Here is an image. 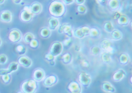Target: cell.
<instances>
[{
	"mask_svg": "<svg viewBox=\"0 0 132 93\" xmlns=\"http://www.w3.org/2000/svg\"><path fill=\"white\" fill-rule=\"evenodd\" d=\"M51 32L52 31H51L49 28H47V27H45V28H43L41 30L40 34H41V36L43 37V38H48L51 36Z\"/></svg>",
	"mask_w": 132,
	"mask_h": 93,
	"instance_id": "f1b7e54d",
	"label": "cell"
},
{
	"mask_svg": "<svg viewBox=\"0 0 132 93\" xmlns=\"http://www.w3.org/2000/svg\"><path fill=\"white\" fill-rule=\"evenodd\" d=\"M34 39H35V36L31 33H27L23 36V41L25 43H27V44H30Z\"/></svg>",
	"mask_w": 132,
	"mask_h": 93,
	"instance_id": "4316f807",
	"label": "cell"
},
{
	"mask_svg": "<svg viewBox=\"0 0 132 93\" xmlns=\"http://www.w3.org/2000/svg\"><path fill=\"white\" fill-rule=\"evenodd\" d=\"M34 14L31 11L30 6H25L20 14V19L24 22H28L33 19Z\"/></svg>",
	"mask_w": 132,
	"mask_h": 93,
	"instance_id": "5b68a950",
	"label": "cell"
},
{
	"mask_svg": "<svg viewBox=\"0 0 132 93\" xmlns=\"http://www.w3.org/2000/svg\"><path fill=\"white\" fill-rule=\"evenodd\" d=\"M90 30V28L87 26L76 29L75 31H73V36L79 39H84L86 37L89 36Z\"/></svg>",
	"mask_w": 132,
	"mask_h": 93,
	"instance_id": "277c9868",
	"label": "cell"
},
{
	"mask_svg": "<svg viewBox=\"0 0 132 93\" xmlns=\"http://www.w3.org/2000/svg\"><path fill=\"white\" fill-rule=\"evenodd\" d=\"M100 35V31L97 28H92L90 30L89 36L92 37V38H96Z\"/></svg>",
	"mask_w": 132,
	"mask_h": 93,
	"instance_id": "1f68e13d",
	"label": "cell"
},
{
	"mask_svg": "<svg viewBox=\"0 0 132 93\" xmlns=\"http://www.w3.org/2000/svg\"><path fill=\"white\" fill-rule=\"evenodd\" d=\"M80 64L84 67H88L90 66V62L88 61V60H82L80 62Z\"/></svg>",
	"mask_w": 132,
	"mask_h": 93,
	"instance_id": "f35d334b",
	"label": "cell"
},
{
	"mask_svg": "<svg viewBox=\"0 0 132 93\" xmlns=\"http://www.w3.org/2000/svg\"><path fill=\"white\" fill-rule=\"evenodd\" d=\"M127 73L125 72V70L123 69H119V70H117L114 74L113 75V77H112V78L115 81H117V82H119V81H120L125 77L126 76Z\"/></svg>",
	"mask_w": 132,
	"mask_h": 93,
	"instance_id": "2e32d148",
	"label": "cell"
},
{
	"mask_svg": "<svg viewBox=\"0 0 132 93\" xmlns=\"http://www.w3.org/2000/svg\"><path fill=\"white\" fill-rule=\"evenodd\" d=\"M22 39V34L20 31L17 29H14L11 30L9 34V41L12 42L16 43L20 42Z\"/></svg>",
	"mask_w": 132,
	"mask_h": 93,
	"instance_id": "9c48e42d",
	"label": "cell"
},
{
	"mask_svg": "<svg viewBox=\"0 0 132 93\" xmlns=\"http://www.w3.org/2000/svg\"><path fill=\"white\" fill-rule=\"evenodd\" d=\"M19 65H21L22 66L25 68H30L31 67L33 64V61L30 58L26 56H21L18 60V62Z\"/></svg>",
	"mask_w": 132,
	"mask_h": 93,
	"instance_id": "7c38bea8",
	"label": "cell"
},
{
	"mask_svg": "<svg viewBox=\"0 0 132 93\" xmlns=\"http://www.w3.org/2000/svg\"><path fill=\"white\" fill-rule=\"evenodd\" d=\"M115 51H116V50H115V49H114V46H110V47H109L108 49H106V50L103 52H105V53H106L110 54V55H112V54L115 53Z\"/></svg>",
	"mask_w": 132,
	"mask_h": 93,
	"instance_id": "d590c367",
	"label": "cell"
},
{
	"mask_svg": "<svg viewBox=\"0 0 132 93\" xmlns=\"http://www.w3.org/2000/svg\"><path fill=\"white\" fill-rule=\"evenodd\" d=\"M58 31L60 34H65L68 38H71L73 36L72 26L68 23H63L62 25H60L58 28Z\"/></svg>",
	"mask_w": 132,
	"mask_h": 93,
	"instance_id": "ba28073f",
	"label": "cell"
},
{
	"mask_svg": "<svg viewBox=\"0 0 132 93\" xmlns=\"http://www.w3.org/2000/svg\"><path fill=\"white\" fill-rule=\"evenodd\" d=\"M73 60V57L70 53L64 54L62 57V61L65 64H70Z\"/></svg>",
	"mask_w": 132,
	"mask_h": 93,
	"instance_id": "484cf974",
	"label": "cell"
},
{
	"mask_svg": "<svg viewBox=\"0 0 132 93\" xmlns=\"http://www.w3.org/2000/svg\"><path fill=\"white\" fill-rule=\"evenodd\" d=\"M49 64L50 65L52 66H54L55 65V61H52L49 62Z\"/></svg>",
	"mask_w": 132,
	"mask_h": 93,
	"instance_id": "7bdbcfd3",
	"label": "cell"
},
{
	"mask_svg": "<svg viewBox=\"0 0 132 93\" xmlns=\"http://www.w3.org/2000/svg\"><path fill=\"white\" fill-rule=\"evenodd\" d=\"M74 3H75V1H74V0H70V1H68V0H63V1H62L63 4L64 5H67V6L73 4Z\"/></svg>",
	"mask_w": 132,
	"mask_h": 93,
	"instance_id": "ab89813d",
	"label": "cell"
},
{
	"mask_svg": "<svg viewBox=\"0 0 132 93\" xmlns=\"http://www.w3.org/2000/svg\"><path fill=\"white\" fill-rule=\"evenodd\" d=\"M117 22L119 25L122 26H126L130 23V20L128 16L125 14H122L117 19Z\"/></svg>",
	"mask_w": 132,
	"mask_h": 93,
	"instance_id": "d6986e66",
	"label": "cell"
},
{
	"mask_svg": "<svg viewBox=\"0 0 132 93\" xmlns=\"http://www.w3.org/2000/svg\"><path fill=\"white\" fill-rule=\"evenodd\" d=\"M17 93H22V91H20V92H18Z\"/></svg>",
	"mask_w": 132,
	"mask_h": 93,
	"instance_id": "bcb514c9",
	"label": "cell"
},
{
	"mask_svg": "<svg viewBox=\"0 0 132 93\" xmlns=\"http://www.w3.org/2000/svg\"><path fill=\"white\" fill-rule=\"evenodd\" d=\"M111 34V38L114 41H120L123 38V34L119 30H114Z\"/></svg>",
	"mask_w": 132,
	"mask_h": 93,
	"instance_id": "7402d4cb",
	"label": "cell"
},
{
	"mask_svg": "<svg viewBox=\"0 0 132 93\" xmlns=\"http://www.w3.org/2000/svg\"><path fill=\"white\" fill-rule=\"evenodd\" d=\"M1 78H2L3 81L5 83H8L10 82L11 76L9 74H6L3 75V76H1Z\"/></svg>",
	"mask_w": 132,
	"mask_h": 93,
	"instance_id": "8d00e7d4",
	"label": "cell"
},
{
	"mask_svg": "<svg viewBox=\"0 0 132 93\" xmlns=\"http://www.w3.org/2000/svg\"><path fill=\"white\" fill-rule=\"evenodd\" d=\"M55 58L56 57H55L54 55H52V54L50 53L46 54V55H45V59H46L47 61H48L49 62L52 61H55Z\"/></svg>",
	"mask_w": 132,
	"mask_h": 93,
	"instance_id": "e575fe53",
	"label": "cell"
},
{
	"mask_svg": "<svg viewBox=\"0 0 132 93\" xmlns=\"http://www.w3.org/2000/svg\"><path fill=\"white\" fill-rule=\"evenodd\" d=\"M108 6L111 10L117 11L120 7V2L117 0H111L109 1Z\"/></svg>",
	"mask_w": 132,
	"mask_h": 93,
	"instance_id": "603a6c76",
	"label": "cell"
},
{
	"mask_svg": "<svg viewBox=\"0 0 132 93\" xmlns=\"http://www.w3.org/2000/svg\"><path fill=\"white\" fill-rule=\"evenodd\" d=\"M113 46V44H112V41L109 39H106L103 40L102 42H101L100 46V47L101 50L104 52L106 49H108L109 47H110V46Z\"/></svg>",
	"mask_w": 132,
	"mask_h": 93,
	"instance_id": "ffe728a7",
	"label": "cell"
},
{
	"mask_svg": "<svg viewBox=\"0 0 132 93\" xmlns=\"http://www.w3.org/2000/svg\"><path fill=\"white\" fill-rule=\"evenodd\" d=\"M119 60L120 64L125 65L130 62V57L127 53H122L119 57Z\"/></svg>",
	"mask_w": 132,
	"mask_h": 93,
	"instance_id": "cb8c5ba5",
	"label": "cell"
},
{
	"mask_svg": "<svg viewBox=\"0 0 132 93\" xmlns=\"http://www.w3.org/2000/svg\"><path fill=\"white\" fill-rule=\"evenodd\" d=\"M65 6L60 1H55L51 3L49 7V11L53 17L59 18L65 14Z\"/></svg>",
	"mask_w": 132,
	"mask_h": 93,
	"instance_id": "6da1fadb",
	"label": "cell"
},
{
	"mask_svg": "<svg viewBox=\"0 0 132 93\" xmlns=\"http://www.w3.org/2000/svg\"><path fill=\"white\" fill-rule=\"evenodd\" d=\"M103 28L104 31L108 33H111L115 30L113 23L111 21H106L103 25Z\"/></svg>",
	"mask_w": 132,
	"mask_h": 93,
	"instance_id": "44dd1931",
	"label": "cell"
},
{
	"mask_svg": "<svg viewBox=\"0 0 132 93\" xmlns=\"http://www.w3.org/2000/svg\"><path fill=\"white\" fill-rule=\"evenodd\" d=\"M15 51L17 53H19L21 56H23L27 52V48L23 45H18L15 48Z\"/></svg>",
	"mask_w": 132,
	"mask_h": 93,
	"instance_id": "83f0119b",
	"label": "cell"
},
{
	"mask_svg": "<svg viewBox=\"0 0 132 93\" xmlns=\"http://www.w3.org/2000/svg\"><path fill=\"white\" fill-rule=\"evenodd\" d=\"M4 2H5V1L4 0H2V1H0V4H2L4 3Z\"/></svg>",
	"mask_w": 132,
	"mask_h": 93,
	"instance_id": "ee69618b",
	"label": "cell"
},
{
	"mask_svg": "<svg viewBox=\"0 0 132 93\" xmlns=\"http://www.w3.org/2000/svg\"><path fill=\"white\" fill-rule=\"evenodd\" d=\"M60 25V20L59 18L52 17L49 19V21H48V28L51 31H54L58 30Z\"/></svg>",
	"mask_w": 132,
	"mask_h": 93,
	"instance_id": "4fadbf2b",
	"label": "cell"
},
{
	"mask_svg": "<svg viewBox=\"0 0 132 93\" xmlns=\"http://www.w3.org/2000/svg\"><path fill=\"white\" fill-rule=\"evenodd\" d=\"M8 61V58L6 54H0V64H5Z\"/></svg>",
	"mask_w": 132,
	"mask_h": 93,
	"instance_id": "d6a6232c",
	"label": "cell"
},
{
	"mask_svg": "<svg viewBox=\"0 0 132 93\" xmlns=\"http://www.w3.org/2000/svg\"><path fill=\"white\" fill-rule=\"evenodd\" d=\"M101 60L102 61L106 64L111 63L112 61L111 55L106 53L105 52H103L101 53Z\"/></svg>",
	"mask_w": 132,
	"mask_h": 93,
	"instance_id": "d4e9b609",
	"label": "cell"
},
{
	"mask_svg": "<svg viewBox=\"0 0 132 93\" xmlns=\"http://www.w3.org/2000/svg\"><path fill=\"white\" fill-rule=\"evenodd\" d=\"M46 78V73L41 69H37L33 73V80L36 82L44 81Z\"/></svg>",
	"mask_w": 132,
	"mask_h": 93,
	"instance_id": "8fae6325",
	"label": "cell"
},
{
	"mask_svg": "<svg viewBox=\"0 0 132 93\" xmlns=\"http://www.w3.org/2000/svg\"><path fill=\"white\" fill-rule=\"evenodd\" d=\"M0 20L4 23H10L12 20V12L7 10L3 11L0 15Z\"/></svg>",
	"mask_w": 132,
	"mask_h": 93,
	"instance_id": "9a60e30c",
	"label": "cell"
},
{
	"mask_svg": "<svg viewBox=\"0 0 132 93\" xmlns=\"http://www.w3.org/2000/svg\"><path fill=\"white\" fill-rule=\"evenodd\" d=\"M13 2L16 4H20L22 3V2H23V1H21V0H19V1H13Z\"/></svg>",
	"mask_w": 132,
	"mask_h": 93,
	"instance_id": "b9f144b4",
	"label": "cell"
},
{
	"mask_svg": "<svg viewBox=\"0 0 132 93\" xmlns=\"http://www.w3.org/2000/svg\"><path fill=\"white\" fill-rule=\"evenodd\" d=\"M19 64L17 62H11L7 69H0V76H3V75L6 74L10 75L11 73L17 71L19 69Z\"/></svg>",
	"mask_w": 132,
	"mask_h": 93,
	"instance_id": "52a82bcc",
	"label": "cell"
},
{
	"mask_svg": "<svg viewBox=\"0 0 132 93\" xmlns=\"http://www.w3.org/2000/svg\"><path fill=\"white\" fill-rule=\"evenodd\" d=\"M91 53L93 56H98L101 53V49L98 46H93L91 49Z\"/></svg>",
	"mask_w": 132,
	"mask_h": 93,
	"instance_id": "f546056e",
	"label": "cell"
},
{
	"mask_svg": "<svg viewBox=\"0 0 132 93\" xmlns=\"http://www.w3.org/2000/svg\"><path fill=\"white\" fill-rule=\"evenodd\" d=\"M71 42H72L71 38L67 37V38H66V39L62 42V44L63 46H68L70 45L71 44Z\"/></svg>",
	"mask_w": 132,
	"mask_h": 93,
	"instance_id": "836d02e7",
	"label": "cell"
},
{
	"mask_svg": "<svg viewBox=\"0 0 132 93\" xmlns=\"http://www.w3.org/2000/svg\"><path fill=\"white\" fill-rule=\"evenodd\" d=\"M1 45H2V40L0 38V46H1Z\"/></svg>",
	"mask_w": 132,
	"mask_h": 93,
	"instance_id": "f6af8a7d",
	"label": "cell"
},
{
	"mask_svg": "<svg viewBox=\"0 0 132 93\" xmlns=\"http://www.w3.org/2000/svg\"><path fill=\"white\" fill-rule=\"evenodd\" d=\"M31 8V11L34 15H37V14H39L43 11V5L40 3L36 2L34 3L30 6Z\"/></svg>",
	"mask_w": 132,
	"mask_h": 93,
	"instance_id": "ac0fdd59",
	"label": "cell"
},
{
	"mask_svg": "<svg viewBox=\"0 0 132 93\" xmlns=\"http://www.w3.org/2000/svg\"><path fill=\"white\" fill-rule=\"evenodd\" d=\"M37 82L34 80H28L24 81L22 85V93H35L36 91Z\"/></svg>",
	"mask_w": 132,
	"mask_h": 93,
	"instance_id": "7a4b0ae2",
	"label": "cell"
},
{
	"mask_svg": "<svg viewBox=\"0 0 132 93\" xmlns=\"http://www.w3.org/2000/svg\"><path fill=\"white\" fill-rule=\"evenodd\" d=\"M68 90L70 93H82V89L79 83L73 81L68 85Z\"/></svg>",
	"mask_w": 132,
	"mask_h": 93,
	"instance_id": "30bf717a",
	"label": "cell"
},
{
	"mask_svg": "<svg viewBox=\"0 0 132 93\" xmlns=\"http://www.w3.org/2000/svg\"><path fill=\"white\" fill-rule=\"evenodd\" d=\"M58 82V78L55 75H50V76L46 77L43 81V84L46 87H51L57 84Z\"/></svg>",
	"mask_w": 132,
	"mask_h": 93,
	"instance_id": "5bb4252c",
	"label": "cell"
},
{
	"mask_svg": "<svg viewBox=\"0 0 132 93\" xmlns=\"http://www.w3.org/2000/svg\"><path fill=\"white\" fill-rule=\"evenodd\" d=\"M92 80V79L90 75L85 72H82L79 75V81L80 85L84 87H88L90 85Z\"/></svg>",
	"mask_w": 132,
	"mask_h": 93,
	"instance_id": "8992f818",
	"label": "cell"
},
{
	"mask_svg": "<svg viewBox=\"0 0 132 93\" xmlns=\"http://www.w3.org/2000/svg\"><path fill=\"white\" fill-rule=\"evenodd\" d=\"M101 88L104 92L107 93H115L116 91V89L113 86V85L108 81H104L103 83Z\"/></svg>",
	"mask_w": 132,
	"mask_h": 93,
	"instance_id": "e0dca14e",
	"label": "cell"
},
{
	"mask_svg": "<svg viewBox=\"0 0 132 93\" xmlns=\"http://www.w3.org/2000/svg\"><path fill=\"white\" fill-rule=\"evenodd\" d=\"M29 44H30V45L31 48L35 49V48H37L38 45H39V42H38V41L36 39H34Z\"/></svg>",
	"mask_w": 132,
	"mask_h": 93,
	"instance_id": "74e56055",
	"label": "cell"
},
{
	"mask_svg": "<svg viewBox=\"0 0 132 93\" xmlns=\"http://www.w3.org/2000/svg\"><path fill=\"white\" fill-rule=\"evenodd\" d=\"M63 50V45L62 42L55 41L51 45L49 53L54 55L55 57H57L62 54Z\"/></svg>",
	"mask_w": 132,
	"mask_h": 93,
	"instance_id": "3957f363",
	"label": "cell"
},
{
	"mask_svg": "<svg viewBox=\"0 0 132 93\" xmlns=\"http://www.w3.org/2000/svg\"><path fill=\"white\" fill-rule=\"evenodd\" d=\"M77 11L80 15H84L87 12V9L85 5H80L77 7Z\"/></svg>",
	"mask_w": 132,
	"mask_h": 93,
	"instance_id": "4dcf8cb0",
	"label": "cell"
},
{
	"mask_svg": "<svg viewBox=\"0 0 132 93\" xmlns=\"http://www.w3.org/2000/svg\"><path fill=\"white\" fill-rule=\"evenodd\" d=\"M77 4H78V6L80 5H84L85 3H86V0H76V1H75Z\"/></svg>",
	"mask_w": 132,
	"mask_h": 93,
	"instance_id": "60d3db41",
	"label": "cell"
}]
</instances>
